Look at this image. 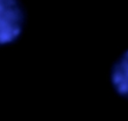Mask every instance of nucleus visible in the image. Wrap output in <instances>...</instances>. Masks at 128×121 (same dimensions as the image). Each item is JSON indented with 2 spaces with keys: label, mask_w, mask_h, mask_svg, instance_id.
<instances>
[{
  "label": "nucleus",
  "mask_w": 128,
  "mask_h": 121,
  "mask_svg": "<svg viewBox=\"0 0 128 121\" xmlns=\"http://www.w3.org/2000/svg\"><path fill=\"white\" fill-rule=\"evenodd\" d=\"M24 24L25 12L20 0H0V46L14 42Z\"/></svg>",
  "instance_id": "nucleus-1"
},
{
  "label": "nucleus",
  "mask_w": 128,
  "mask_h": 121,
  "mask_svg": "<svg viewBox=\"0 0 128 121\" xmlns=\"http://www.w3.org/2000/svg\"><path fill=\"white\" fill-rule=\"evenodd\" d=\"M110 80L118 94L128 99V50L114 63Z\"/></svg>",
  "instance_id": "nucleus-2"
}]
</instances>
